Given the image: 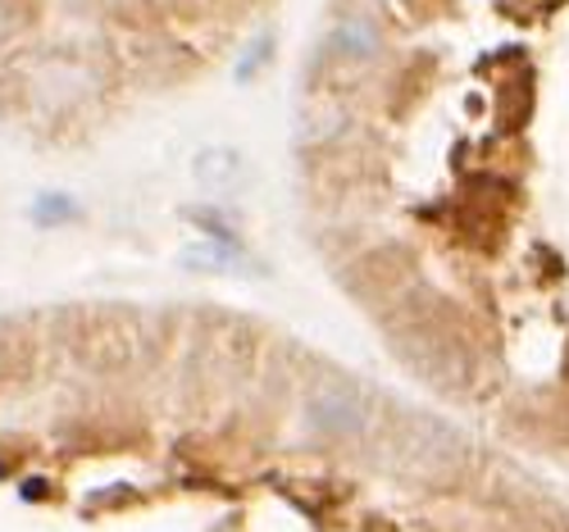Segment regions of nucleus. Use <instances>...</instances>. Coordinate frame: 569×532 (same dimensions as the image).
<instances>
[{
	"mask_svg": "<svg viewBox=\"0 0 569 532\" xmlns=\"http://www.w3.org/2000/svg\"><path fill=\"white\" fill-rule=\"evenodd\" d=\"M306 414L319 432H333V438H360L373 419L369 397L356 382H342V378H319L306 397Z\"/></svg>",
	"mask_w": 569,
	"mask_h": 532,
	"instance_id": "1",
	"label": "nucleus"
},
{
	"mask_svg": "<svg viewBox=\"0 0 569 532\" xmlns=\"http://www.w3.org/2000/svg\"><path fill=\"white\" fill-rule=\"evenodd\" d=\"M237 178H242V160H237V151L214 147V151H201V155H197V182H201V187L223 191V187H232Z\"/></svg>",
	"mask_w": 569,
	"mask_h": 532,
	"instance_id": "2",
	"label": "nucleus"
},
{
	"mask_svg": "<svg viewBox=\"0 0 569 532\" xmlns=\"http://www.w3.org/2000/svg\"><path fill=\"white\" fill-rule=\"evenodd\" d=\"M333 51L351 56V60H369L378 56V28L369 19H342L333 32Z\"/></svg>",
	"mask_w": 569,
	"mask_h": 532,
	"instance_id": "3",
	"label": "nucleus"
},
{
	"mask_svg": "<svg viewBox=\"0 0 569 532\" xmlns=\"http://www.w3.org/2000/svg\"><path fill=\"white\" fill-rule=\"evenodd\" d=\"M37 214L41 219H60V214H69V205H64V197H56V205H41Z\"/></svg>",
	"mask_w": 569,
	"mask_h": 532,
	"instance_id": "4",
	"label": "nucleus"
}]
</instances>
